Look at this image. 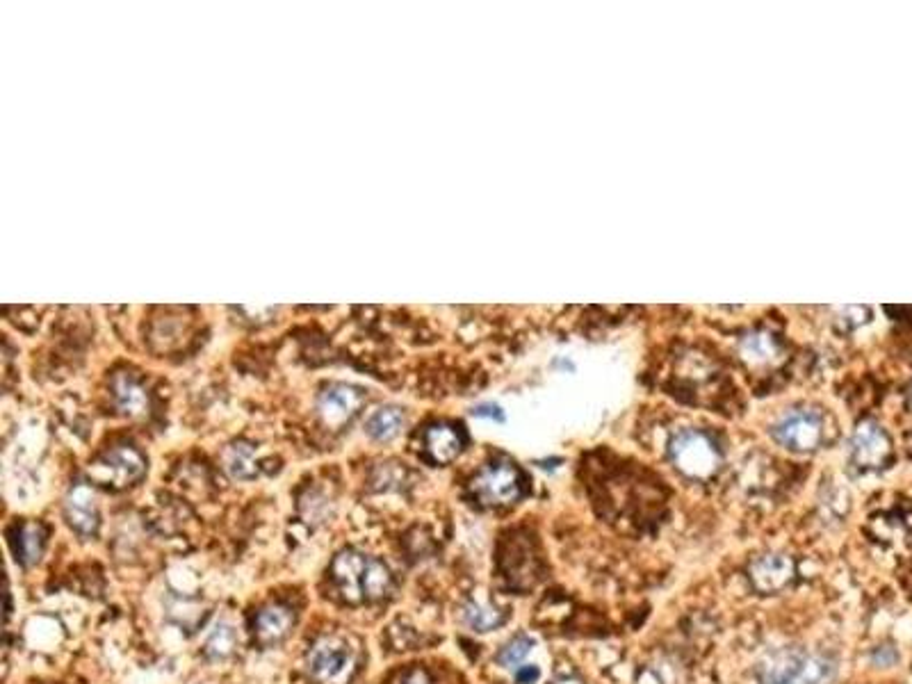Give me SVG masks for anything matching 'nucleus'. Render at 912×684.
Returning <instances> with one entry per match:
<instances>
[{
	"label": "nucleus",
	"mask_w": 912,
	"mask_h": 684,
	"mask_svg": "<svg viewBox=\"0 0 912 684\" xmlns=\"http://www.w3.org/2000/svg\"><path fill=\"white\" fill-rule=\"evenodd\" d=\"M794 573H796V566L787 555L757 557L751 564V568H748L751 582L760 593L783 591L785 586H789V582L794 580Z\"/></svg>",
	"instance_id": "10"
},
{
	"label": "nucleus",
	"mask_w": 912,
	"mask_h": 684,
	"mask_svg": "<svg viewBox=\"0 0 912 684\" xmlns=\"http://www.w3.org/2000/svg\"><path fill=\"white\" fill-rule=\"evenodd\" d=\"M472 495L484 504V507H507V504L518 502L525 493V479L513 463L498 461L486 466L479 475L472 479Z\"/></svg>",
	"instance_id": "3"
},
{
	"label": "nucleus",
	"mask_w": 912,
	"mask_h": 684,
	"mask_svg": "<svg viewBox=\"0 0 912 684\" xmlns=\"http://www.w3.org/2000/svg\"><path fill=\"white\" fill-rule=\"evenodd\" d=\"M675 468L691 479H707L719 468V450L703 431L687 429L675 436L671 445Z\"/></svg>",
	"instance_id": "4"
},
{
	"label": "nucleus",
	"mask_w": 912,
	"mask_h": 684,
	"mask_svg": "<svg viewBox=\"0 0 912 684\" xmlns=\"http://www.w3.org/2000/svg\"><path fill=\"white\" fill-rule=\"evenodd\" d=\"M361 402H363L361 390L354 386L338 384V386H329L320 395L317 411H320L322 420L327 422L329 427H340L354 418Z\"/></svg>",
	"instance_id": "12"
},
{
	"label": "nucleus",
	"mask_w": 912,
	"mask_h": 684,
	"mask_svg": "<svg viewBox=\"0 0 912 684\" xmlns=\"http://www.w3.org/2000/svg\"><path fill=\"white\" fill-rule=\"evenodd\" d=\"M292 627H295V612L274 602V605H267L258 612L254 621V639L260 648H274L290 637Z\"/></svg>",
	"instance_id": "11"
},
{
	"label": "nucleus",
	"mask_w": 912,
	"mask_h": 684,
	"mask_svg": "<svg viewBox=\"0 0 912 684\" xmlns=\"http://www.w3.org/2000/svg\"><path fill=\"white\" fill-rule=\"evenodd\" d=\"M356 653L342 637H322L308 650L306 669L317 684H349L356 673Z\"/></svg>",
	"instance_id": "2"
},
{
	"label": "nucleus",
	"mask_w": 912,
	"mask_h": 684,
	"mask_svg": "<svg viewBox=\"0 0 912 684\" xmlns=\"http://www.w3.org/2000/svg\"><path fill=\"white\" fill-rule=\"evenodd\" d=\"M504 621H507V616H504L502 609L495 607L486 598H470L463 605V623L475 632H493L504 625Z\"/></svg>",
	"instance_id": "14"
},
{
	"label": "nucleus",
	"mask_w": 912,
	"mask_h": 684,
	"mask_svg": "<svg viewBox=\"0 0 912 684\" xmlns=\"http://www.w3.org/2000/svg\"><path fill=\"white\" fill-rule=\"evenodd\" d=\"M402 684H431V682H429V675L425 671L415 669V671H411L409 675H406V680Z\"/></svg>",
	"instance_id": "24"
},
{
	"label": "nucleus",
	"mask_w": 912,
	"mask_h": 684,
	"mask_svg": "<svg viewBox=\"0 0 912 684\" xmlns=\"http://www.w3.org/2000/svg\"><path fill=\"white\" fill-rule=\"evenodd\" d=\"M114 399H117L121 413L140 415L146 409L144 390L130 377H117V381H114Z\"/></svg>",
	"instance_id": "20"
},
{
	"label": "nucleus",
	"mask_w": 912,
	"mask_h": 684,
	"mask_svg": "<svg viewBox=\"0 0 912 684\" xmlns=\"http://www.w3.org/2000/svg\"><path fill=\"white\" fill-rule=\"evenodd\" d=\"M771 434L776 441L794 452L817 450L824 438V418L817 411L798 409L780 418L773 425Z\"/></svg>",
	"instance_id": "5"
},
{
	"label": "nucleus",
	"mask_w": 912,
	"mask_h": 684,
	"mask_svg": "<svg viewBox=\"0 0 912 684\" xmlns=\"http://www.w3.org/2000/svg\"><path fill=\"white\" fill-rule=\"evenodd\" d=\"M96 475H99L103 482H112L117 488H124L135 484L137 479H142L146 472V461L144 456L135 450V447L128 445H119L110 450L108 454H103L99 463H96Z\"/></svg>",
	"instance_id": "6"
},
{
	"label": "nucleus",
	"mask_w": 912,
	"mask_h": 684,
	"mask_svg": "<svg viewBox=\"0 0 912 684\" xmlns=\"http://www.w3.org/2000/svg\"><path fill=\"white\" fill-rule=\"evenodd\" d=\"M534 641L525 637V634H518L513 637L507 646H504L498 653V664L502 669H520V664L525 662V657L532 653Z\"/></svg>",
	"instance_id": "22"
},
{
	"label": "nucleus",
	"mask_w": 912,
	"mask_h": 684,
	"mask_svg": "<svg viewBox=\"0 0 912 684\" xmlns=\"http://www.w3.org/2000/svg\"><path fill=\"white\" fill-rule=\"evenodd\" d=\"M892 445L890 438H887L885 431L874 425V422H862V425L855 429L853 441H851V456L853 463L862 470H874L885 466V461L890 459Z\"/></svg>",
	"instance_id": "8"
},
{
	"label": "nucleus",
	"mask_w": 912,
	"mask_h": 684,
	"mask_svg": "<svg viewBox=\"0 0 912 684\" xmlns=\"http://www.w3.org/2000/svg\"><path fill=\"white\" fill-rule=\"evenodd\" d=\"M463 450V436L452 425H434L425 434V452L434 463H450Z\"/></svg>",
	"instance_id": "13"
},
{
	"label": "nucleus",
	"mask_w": 912,
	"mask_h": 684,
	"mask_svg": "<svg viewBox=\"0 0 912 684\" xmlns=\"http://www.w3.org/2000/svg\"><path fill=\"white\" fill-rule=\"evenodd\" d=\"M835 675L833 659L805 650H778L760 666V684H833Z\"/></svg>",
	"instance_id": "1"
},
{
	"label": "nucleus",
	"mask_w": 912,
	"mask_h": 684,
	"mask_svg": "<svg viewBox=\"0 0 912 684\" xmlns=\"http://www.w3.org/2000/svg\"><path fill=\"white\" fill-rule=\"evenodd\" d=\"M224 468L233 479H254L258 475L256 456L249 445H231L224 454Z\"/></svg>",
	"instance_id": "18"
},
{
	"label": "nucleus",
	"mask_w": 912,
	"mask_h": 684,
	"mask_svg": "<svg viewBox=\"0 0 912 684\" xmlns=\"http://www.w3.org/2000/svg\"><path fill=\"white\" fill-rule=\"evenodd\" d=\"M393 573L390 568L384 564L381 559L370 557L368 561V570H365V580H363V600L365 602H379L390 596L393 591Z\"/></svg>",
	"instance_id": "15"
},
{
	"label": "nucleus",
	"mask_w": 912,
	"mask_h": 684,
	"mask_svg": "<svg viewBox=\"0 0 912 684\" xmlns=\"http://www.w3.org/2000/svg\"><path fill=\"white\" fill-rule=\"evenodd\" d=\"M235 648H238V634L231 625H217L210 637L206 639V646H203V655H206L210 662H226L231 659Z\"/></svg>",
	"instance_id": "17"
},
{
	"label": "nucleus",
	"mask_w": 912,
	"mask_h": 684,
	"mask_svg": "<svg viewBox=\"0 0 912 684\" xmlns=\"http://www.w3.org/2000/svg\"><path fill=\"white\" fill-rule=\"evenodd\" d=\"M16 539H19L16 541V559H19L23 566H35L44 555V545H46L44 527L39 523L21 525L19 536H16Z\"/></svg>",
	"instance_id": "16"
},
{
	"label": "nucleus",
	"mask_w": 912,
	"mask_h": 684,
	"mask_svg": "<svg viewBox=\"0 0 912 684\" xmlns=\"http://www.w3.org/2000/svg\"><path fill=\"white\" fill-rule=\"evenodd\" d=\"M64 513H67L73 532H78L80 536H94L99 532L101 516L92 486L83 482L73 486L67 495V502H64Z\"/></svg>",
	"instance_id": "9"
},
{
	"label": "nucleus",
	"mask_w": 912,
	"mask_h": 684,
	"mask_svg": "<svg viewBox=\"0 0 912 684\" xmlns=\"http://www.w3.org/2000/svg\"><path fill=\"white\" fill-rule=\"evenodd\" d=\"M555 684H582V682H580V680H575V678H561V680H557Z\"/></svg>",
	"instance_id": "25"
},
{
	"label": "nucleus",
	"mask_w": 912,
	"mask_h": 684,
	"mask_svg": "<svg viewBox=\"0 0 912 684\" xmlns=\"http://www.w3.org/2000/svg\"><path fill=\"white\" fill-rule=\"evenodd\" d=\"M741 356L753 365L769 363L778 356V342L769 333H751L741 340Z\"/></svg>",
	"instance_id": "21"
},
{
	"label": "nucleus",
	"mask_w": 912,
	"mask_h": 684,
	"mask_svg": "<svg viewBox=\"0 0 912 684\" xmlns=\"http://www.w3.org/2000/svg\"><path fill=\"white\" fill-rule=\"evenodd\" d=\"M370 557H365L358 550H342L336 555L331 564V577L336 589L340 591L342 600H347L349 605H358L363 600V580L365 570H368Z\"/></svg>",
	"instance_id": "7"
},
{
	"label": "nucleus",
	"mask_w": 912,
	"mask_h": 684,
	"mask_svg": "<svg viewBox=\"0 0 912 684\" xmlns=\"http://www.w3.org/2000/svg\"><path fill=\"white\" fill-rule=\"evenodd\" d=\"M539 678H541L539 666H520V669H516L518 684H534Z\"/></svg>",
	"instance_id": "23"
},
{
	"label": "nucleus",
	"mask_w": 912,
	"mask_h": 684,
	"mask_svg": "<svg viewBox=\"0 0 912 684\" xmlns=\"http://www.w3.org/2000/svg\"><path fill=\"white\" fill-rule=\"evenodd\" d=\"M404 427V413L395 409V406H386V409H379L377 413L370 415L368 420V434L374 438V441H390L399 434V429Z\"/></svg>",
	"instance_id": "19"
}]
</instances>
